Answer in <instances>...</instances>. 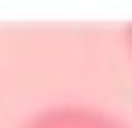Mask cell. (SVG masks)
<instances>
[{"mask_svg":"<svg viewBox=\"0 0 132 128\" xmlns=\"http://www.w3.org/2000/svg\"><path fill=\"white\" fill-rule=\"evenodd\" d=\"M21 128H132L124 116L107 107H87V103H58L37 116H29Z\"/></svg>","mask_w":132,"mask_h":128,"instance_id":"1","label":"cell"}]
</instances>
